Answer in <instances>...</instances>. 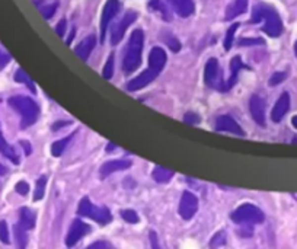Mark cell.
Segmentation results:
<instances>
[{"label": "cell", "instance_id": "39", "mask_svg": "<svg viewBox=\"0 0 297 249\" xmlns=\"http://www.w3.org/2000/svg\"><path fill=\"white\" fill-rule=\"evenodd\" d=\"M16 193L18 194H21V196H27L28 193H29V185H28L27 182H24V181H21V182H18L16 184Z\"/></svg>", "mask_w": 297, "mask_h": 249}, {"label": "cell", "instance_id": "32", "mask_svg": "<svg viewBox=\"0 0 297 249\" xmlns=\"http://www.w3.org/2000/svg\"><path fill=\"white\" fill-rule=\"evenodd\" d=\"M121 217L127 222V223H137L138 222V216L137 213L133 211V210H123L121 211Z\"/></svg>", "mask_w": 297, "mask_h": 249}, {"label": "cell", "instance_id": "12", "mask_svg": "<svg viewBox=\"0 0 297 249\" xmlns=\"http://www.w3.org/2000/svg\"><path fill=\"white\" fill-rule=\"evenodd\" d=\"M87 232H90V227H89L87 224L83 223L81 220H75L73 224H72V227H70V230H69V233H67L66 245H67V247L76 245Z\"/></svg>", "mask_w": 297, "mask_h": 249}, {"label": "cell", "instance_id": "26", "mask_svg": "<svg viewBox=\"0 0 297 249\" xmlns=\"http://www.w3.org/2000/svg\"><path fill=\"white\" fill-rule=\"evenodd\" d=\"M72 139H73V134L69 136V137H66V139H61V140L55 142L54 145L51 146V153H53V156H55V157L61 156V153L64 151V148L69 145V142H70Z\"/></svg>", "mask_w": 297, "mask_h": 249}, {"label": "cell", "instance_id": "9", "mask_svg": "<svg viewBox=\"0 0 297 249\" xmlns=\"http://www.w3.org/2000/svg\"><path fill=\"white\" fill-rule=\"evenodd\" d=\"M118 10H120V1L118 0H108L105 3V7L102 10V18H101V41L102 43L105 40L107 28L111 24V21L117 16Z\"/></svg>", "mask_w": 297, "mask_h": 249}, {"label": "cell", "instance_id": "13", "mask_svg": "<svg viewBox=\"0 0 297 249\" xmlns=\"http://www.w3.org/2000/svg\"><path fill=\"white\" fill-rule=\"evenodd\" d=\"M290 109V95L287 92L281 94V97L278 98V100L275 102L274 108H272V112H271V118L274 123H280L284 115L289 112Z\"/></svg>", "mask_w": 297, "mask_h": 249}, {"label": "cell", "instance_id": "6", "mask_svg": "<svg viewBox=\"0 0 297 249\" xmlns=\"http://www.w3.org/2000/svg\"><path fill=\"white\" fill-rule=\"evenodd\" d=\"M135 19H137V13L133 12V10H128L123 16V19L120 22H117L115 25H112V29H111V43H112V46H117L123 40L127 28L131 25Z\"/></svg>", "mask_w": 297, "mask_h": 249}, {"label": "cell", "instance_id": "28", "mask_svg": "<svg viewBox=\"0 0 297 249\" xmlns=\"http://www.w3.org/2000/svg\"><path fill=\"white\" fill-rule=\"evenodd\" d=\"M15 80H16V82H21V83H25L32 92H35V86H34L32 80L29 79V76H28L22 69H19V70L16 72V75H15Z\"/></svg>", "mask_w": 297, "mask_h": 249}, {"label": "cell", "instance_id": "42", "mask_svg": "<svg viewBox=\"0 0 297 249\" xmlns=\"http://www.w3.org/2000/svg\"><path fill=\"white\" fill-rule=\"evenodd\" d=\"M7 63H9V55L0 51V70H1Z\"/></svg>", "mask_w": 297, "mask_h": 249}, {"label": "cell", "instance_id": "43", "mask_svg": "<svg viewBox=\"0 0 297 249\" xmlns=\"http://www.w3.org/2000/svg\"><path fill=\"white\" fill-rule=\"evenodd\" d=\"M75 34H76V29L73 28V29H72V32H70V35H69V38H67V41H66V44H67V46H70V44H72V41H73V38H75Z\"/></svg>", "mask_w": 297, "mask_h": 249}, {"label": "cell", "instance_id": "23", "mask_svg": "<svg viewBox=\"0 0 297 249\" xmlns=\"http://www.w3.org/2000/svg\"><path fill=\"white\" fill-rule=\"evenodd\" d=\"M173 176V172L169 171V169H165L162 166H156L155 171H153V179L156 182H161V184H165V182H169Z\"/></svg>", "mask_w": 297, "mask_h": 249}, {"label": "cell", "instance_id": "21", "mask_svg": "<svg viewBox=\"0 0 297 249\" xmlns=\"http://www.w3.org/2000/svg\"><path fill=\"white\" fill-rule=\"evenodd\" d=\"M19 224L25 229V230H29V229H34L35 226V214L27 208H21V213H19Z\"/></svg>", "mask_w": 297, "mask_h": 249}, {"label": "cell", "instance_id": "14", "mask_svg": "<svg viewBox=\"0 0 297 249\" xmlns=\"http://www.w3.org/2000/svg\"><path fill=\"white\" fill-rule=\"evenodd\" d=\"M217 131H226V133H233L236 136H245V133L242 131V128L239 127V124L229 115H221L217 118L216 123Z\"/></svg>", "mask_w": 297, "mask_h": 249}, {"label": "cell", "instance_id": "30", "mask_svg": "<svg viewBox=\"0 0 297 249\" xmlns=\"http://www.w3.org/2000/svg\"><path fill=\"white\" fill-rule=\"evenodd\" d=\"M226 244V235L224 232H218L213 236V239L210 241V248H217V247H223Z\"/></svg>", "mask_w": 297, "mask_h": 249}, {"label": "cell", "instance_id": "18", "mask_svg": "<svg viewBox=\"0 0 297 249\" xmlns=\"http://www.w3.org/2000/svg\"><path fill=\"white\" fill-rule=\"evenodd\" d=\"M95 44H96L95 37H93V35H89V37H86L81 44L75 49V52L81 57L83 61H86V60L89 58L92 50L95 49Z\"/></svg>", "mask_w": 297, "mask_h": 249}, {"label": "cell", "instance_id": "47", "mask_svg": "<svg viewBox=\"0 0 297 249\" xmlns=\"http://www.w3.org/2000/svg\"><path fill=\"white\" fill-rule=\"evenodd\" d=\"M6 172H7V169H6V168H4L3 165H0V175H4Z\"/></svg>", "mask_w": 297, "mask_h": 249}, {"label": "cell", "instance_id": "10", "mask_svg": "<svg viewBox=\"0 0 297 249\" xmlns=\"http://www.w3.org/2000/svg\"><path fill=\"white\" fill-rule=\"evenodd\" d=\"M159 75V72H156V70H153V69H147V70H144L141 75H138L134 79H131L128 83H127V91H130V92H135V91H140V89H143L144 86H147L149 83H152L156 77Z\"/></svg>", "mask_w": 297, "mask_h": 249}, {"label": "cell", "instance_id": "33", "mask_svg": "<svg viewBox=\"0 0 297 249\" xmlns=\"http://www.w3.org/2000/svg\"><path fill=\"white\" fill-rule=\"evenodd\" d=\"M287 79V73L286 72H277V73H274V75L270 77V86H277V85H280V83H283L284 80Z\"/></svg>", "mask_w": 297, "mask_h": 249}, {"label": "cell", "instance_id": "36", "mask_svg": "<svg viewBox=\"0 0 297 249\" xmlns=\"http://www.w3.org/2000/svg\"><path fill=\"white\" fill-rule=\"evenodd\" d=\"M163 40H165V43L169 46V49L173 51H179V49H181V44L175 40V37H170L169 35V38H166V37H163Z\"/></svg>", "mask_w": 297, "mask_h": 249}, {"label": "cell", "instance_id": "41", "mask_svg": "<svg viewBox=\"0 0 297 249\" xmlns=\"http://www.w3.org/2000/svg\"><path fill=\"white\" fill-rule=\"evenodd\" d=\"M89 248L90 249H96V248L108 249V248H111V244H109V242H95V244H92Z\"/></svg>", "mask_w": 297, "mask_h": 249}, {"label": "cell", "instance_id": "4", "mask_svg": "<svg viewBox=\"0 0 297 249\" xmlns=\"http://www.w3.org/2000/svg\"><path fill=\"white\" fill-rule=\"evenodd\" d=\"M264 219H265V216L261 211V208H258L252 204H243L232 213V220L238 224L262 223Z\"/></svg>", "mask_w": 297, "mask_h": 249}, {"label": "cell", "instance_id": "25", "mask_svg": "<svg viewBox=\"0 0 297 249\" xmlns=\"http://www.w3.org/2000/svg\"><path fill=\"white\" fill-rule=\"evenodd\" d=\"M13 230H15V238H16V244H18V247L19 248H25L28 244V238H27V230L21 226V224H16L15 227H13Z\"/></svg>", "mask_w": 297, "mask_h": 249}, {"label": "cell", "instance_id": "1", "mask_svg": "<svg viewBox=\"0 0 297 249\" xmlns=\"http://www.w3.org/2000/svg\"><path fill=\"white\" fill-rule=\"evenodd\" d=\"M252 22H261L264 21L265 25L262 26V32L270 35L272 38H277L283 34V21L277 10L268 4H258L254 7L252 12Z\"/></svg>", "mask_w": 297, "mask_h": 249}, {"label": "cell", "instance_id": "22", "mask_svg": "<svg viewBox=\"0 0 297 249\" xmlns=\"http://www.w3.org/2000/svg\"><path fill=\"white\" fill-rule=\"evenodd\" d=\"M0 151H1V154L3 156H6L9 160H12L15 165H18L19 163V159H18V156H16V153H15V150L12 146H9V143L4 140V137L1 136V133H0Z\"/></svg>", "mask_w": 297, "mask_h": 249}, {"label": "cell", "instance_id": "46", "mask_svg": "<svg viewBox=\"0 0 297 249\" xmlns=\"http://www.w3.org/2000/svg\"><path fill=\"white\" fill-rule=\"evenodd\" d=\"M115 148H117V146H115L114 143H109L108 146H107V151H111V150H114Z\"/></svg>", "mask_w": 297, "mask_h": 249}, {"label": "cell", "instance_id": "31", "mask_svg": "<svg viewBox=\"0 0 297 249\" xmlns=\"http://www.w3.org/2000/svg\"><path fill=\"white\" fill-rule=\"evenodd\" d=\"M102 75H104V77H105L107 80H109V79L114 76V55H112V54L108 57V61H107V64H105V67H104Z\"/></svg>", "mask_w": 297, "mask_h": 249}, {"label": "cell", "instance_id": "48", "mask_svg": "<svg viewBox=\"0 0 297 249\" xmlns=\"http://www.w3.org/2000/svg\"><path fill=\"white\" fill-rule=\"evenodd\" d=\"M67 124H69V123H58V124H54V127H53V128H54V130H58V128L61 127V125H67Z\"/></svg>", "mask_w": 297, "mask_h": 249}, {"label": "cell", "instance_id": "38", "mask_svg": "<svg viewBox=\"0 0 297 249\" xmlns=\"http://www.w3.org/2000/svg\"><path fill=\"white\" fill-rule=\"evenodd\" d=\"M184 121H185L187 124H198L201 120H200L198 114H195V112H187V114L184 115Z\"/></svg>", "mask_w": 297, "mask_h": 249}, {"label": "cell", "instance_id": "7", "mask_svg": "<svg viewBox=\"0 0 297 249\" xmlns=\"http://www.w3.org/2000/svg\"><path fill=\"white\" fill-rule=\"evenodd\" d=\"M218 63L216 58H210L206 64V72H204V80L206 85L210 88H214L218 91H223L224 82L221 80V76L218 73Z\"/></svg>", "mask_w": 297, "mask_h": 249}, {"label": "cell", "instance_id": "40", "mask_svg": "<svg viewBox=\"0 0 297 249\" xmlns=\"http://www.w3.org/2000/svg\"><path fill=\"white\" fill-rule=\"evenodd\" d=\"M66 26H67V22L66 19H61L57 25H55V32L58 37H64V32H66Z\"/></svg>", "mask_w": 297, "mask_h": 249}, {"label": "cell", "instance_id": "49", "mask_svg": "<svg viewBox=\"0 0 297 249\" xmlns=\"http://www.w3.org/2000/svg\"><path fill=\"white\" fill-rule=\"evenodd\" d=\"M292 124H293V127L297 130V115L296 117H293V120H292Z\"/></svg>", "mask_w": 297, "mask_h": 249}, {"label": "cell", "instance_id": "34", "mask_svg": "<svg viewBox=\"0 0 297 249\" xmlns=\"http://www.w3.org/2000/svg\"><path fill=\"white\" fill-rule=\"evenodd\" d=\"M55 10H57V4H48V6H44L41 9V13L44 16V19H50L55 13Z\"/></svg>", "mask_w": 297, "mask_h": 249}, {"label": "cell", "instance_id": "44", "mask_svg": "<svg viewBox=\"0 0 297 249\" xmlns=\"http://www.w3.org/2000/svg\"><path fill=\"white\" fill-rule=\"evenodd\" d=\"M21 145L24 146V149H25V151H27V154H31V146L28 145L27 142H21Z\"/></svg>", "mask_w": 297, "mask_h": 249}, {"label": "cell", "instance_id": "50", "mask_svg": "<svg viewBox=\"0 0 297 249\" xmlns=\"http://www.w3.org/2000/svg\"><path fill=\"white\" fill-rule=\"evenodd\" d=\"M295 52H296V55H297V41H296V44H295Z\"/></svg>", "mask_w": 297, "mask_h": 249}, {"label": "cell", "instance_id": "19", "mask_svg": "<svg viewBox=\"0 0 297 249\" xmlns=\"http://www.w3.org/2000/svg\"><path fill=\"white\" fill-rule=\"evenodd\" d=\"M243 67V63L242 60H241V57H233V60L230 61V72H232V76H230V79L227 80V82H224V86H223V91H229V89H232L233 88V85L238 82V73L242 70Z\"/></svg>", "mask_w": 297, "mask_h": 249}, {"label": "cell", "instance_id": "35", "mask_svg": "<svg viewBox=\"0 0 297 249\" xmlns=\"http://www.w3.org/2000/svg\"><path fill=\"white\" fill-rule=\"evenodd\" d=\"M264 40L261 38H243L239 41V46H262Z\"/></svg>", "mask_w": 297, "mask_h": 249}, {"label": "cell", "instance_id": "45", "mask_svg": "<svg viewBox=\"0 0 297 249\" xmlns=\"http://www.w3.org/2000/svg\"><path fill=\"white\" fill-rule=\"evenodd\" d=\"M150 238H152V244H153V248H158V242H156V235L152 232L150 233Z\"/></svg>", "mask_w": 297, "mask_h": 249}, {"label": "cell", "instance_id": "16", "mask_svg": "<svg viewBox=\"0 0 297 249\" xmlns=\"http://www.w3.org/2000/svg\"><path fill=\"white\" fill-rule=\"evenodd\" d=\"M130 166H131V162H130V160H109V162L102 165V168H101V176L105 178V176L114 174V172L128 169Z\"/></svg>", "mask_w": 297, "mask_h": 249}, {"label": "cell", "instance_id": "17", "mask_svg": "<svg viewBox=\"0 0 297 249\" xmlns=\"http://www.w3.org/2000/svg\"><path fill=\"white\" fill-rule=\"evenodd\" d=\"M166 63V52L163 51V49L161 47H155L150 51V55H149V64H150V69L156 70L161 73V70L163 69Z\"/></svg>", "mask_w": 297, "mask_h": 249}, {"label": "cell", "instance_id": "8", "mask_svg": "<svg viewBox=\"0 0 297 249\" xmlns=\"http://www.w3.org/2000/svg\"><path fill=\"white\" fill-rule=\"evenodd\" d=\"M198 210V199L197 197L185 191L181 197V202H179V214L184 220H189L194 217V214L197 213Z\"/></svg>", "mask_w": 297, "mask_h": 249}, {"label": "cell", "instance_id": "5", "mask_svg": "<svg viewBox=\"0 0 297 249\" xmlns=\"http://www.w3.org/2000/svg\"><path fill=\"white\" fill-rule=\"evenodd\" d=\"M78 211H79L81 216L90 217L92 220H95V222H98V223L101 224L109 223L111 219H112V216H111L108 208L93 205V204L89 201V199H86V197L81 201V204H79V210H78Z\"/></svg>", "mask_w": 297, "mask_h": 249}, {"label": "cell", "instance_id": "3", "mask_svg": "<svg viewBox=\"0 0 297 249\" xmlns=\"http://www.w3.org/2000/svg\"><path fill=\"white\" fill-rule=\"evenodd\" d=\"M9 105L18 111L22 117V127H29L32 125L37 120H38V115H40V108L38 105L27 97H12L9 100Z\"/></svg>", "mask_w": 297, "mask_h": 249}, {"label": "cell", "instance_id": "27", "mask_svg": "<svg viewBox=\"0 0 297 249\" xmlns=\"http://www.w3.org/2000/svg\"><path fill=\"white\" fill-rule=\"evenodd\" d=\"M45 185H47V176H41V178L37 181V185H35V193H34V199H35V201H40V199L44 197Z\"/></svg>", "mask_w": 297, "mask_h": 249}, {"label": "cell", "instance_id": "29", "mask_svg": "<svg viewBox=\"0 0 297 249\" xmlns=\"http://www.w3.org/2000/svg\"><path fill=\"white\" fill-rule=\"evenodd\" d=\"M238 26H239V24H233L227 29V34H226V38H224V50L226 51L230 50V47L233 44V38H235V32H236Z\"/></svg>", "mask_w": 297, "mask_h": 249}, {"label": "cell", "instance_id": "15", "mask_svg": "<svg viewBox=\"0 0 297 249\" xmlns=\"http://www.w3.org/2000/svg\"><path fill=\"white\" fill-rule=\"evenodd\" d=\"M168 1L173 7L175 13H178L182 18H188L195 10V6H194L192 0H168Z\"/></svg>", "mask_w": 297, "mask_h": 249}, {"label": "cell", "instance_id": "20", "mask_svg": "<svg viewBox=\"0 0 297 249\" xmlns=\"http://www.w3.org/2000/svg\"><path fill=\"white\" fill-rule=\"evenodd\" d=\"M246 7H248V0H235V1H232L226 9V16H224L226 21L238 18L239 15H242L243 12L246 10Z\"/></svg>", "mask_w": 297, "mask_h": 249}, {"label": "cell", "instance_id": "24", "mask_svg": "<svg viewBox=\"0 0 297 249\" xmlns=\"http://www.w3.org/2000/svg\"><path fill=\"white\" fill-rule=\"evenodd\" d=\"M149 6H150L153 10H156L158 13H161L163 19H166V21L170 19V13H169L168 7L165 6V3H163L162 0H149Z\"/></svg>", "mask_w": 297, "mask_h": 249}, {"label": "cell", "instance_id": "11", "mask_svg": "<svg viewBox=\"0 0 297 249\" xmlns=\"http://www.w3.org/2000/svg\"><path fill=\"white\" fill-rule=\"evenodd\" d=\"M249 111L254 121L259 125H265V100L258 95H252L249 100Z\"/></svg>", "mask_w": 297, "mask_h": 249}, {"label": "cell", "instance_id": "2", "mask_svg": "<svg viewBox=\"0 0 297 249\" xmlns=\"http://www.w3.org/2000/svg\"><path fill=\"white\" fill-rule=\"evenodd\" d=\"M143 43H144V35L141 29H135L133 31L130 41H128V47L127 52L124 55V61H123V70L126 75L133 73L137 70V67L141 63V52H143Z\"/></svg>", "mask_w": 297, "mask_h": 249}, {"label": "cell", "instance_id": "37", "mask_svg": "<svg viewBox=\"0 0 297 249\" xmlns=\"http://www.w3.org/2000/svg\"><path fill=\"white\" fill-rule=\"evenodd\" d=\"M0 241L3 244H9V232L4 222H0Z\"/></svg>", "mask_w": 297, "mask_h": 249}]
</instances>
